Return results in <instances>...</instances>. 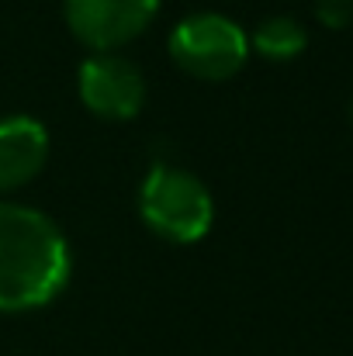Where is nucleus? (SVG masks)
<instances>
[{"label":"nucleus","mask_w":353,"mask_h":356,"mask_svg":"<svg viewBox=\"0 0 353 356\" xmlns=\"http://www.w3.org/2000/svg\"><path fill=\"white\" fill-rule=\"evenodd\" d=\"M73 277V249L45 211L0 201V315H24L52 305Z\"/></svg>","instance_id":"nucleus-1"},{"label":"nucleus","mask_w":353,"mask_h":356,"mask_svg":"<svg viewBox=\"0 0 353 356\" xmlns=\"http://www.w3.org/2000/svg\"><path fill=\"white\" fill-rule=\"evenodd\" d=\"M139 218L142 225L173 245H194L215 225V201L205 180L184 166L156 163L139 184Z\"/></svg>","instance_id":"nucleus-2"},{"label":"nucleus","mask_w":353,"mask_h":356,"mask_svg":"<svg viewBox=\"0 0 353 356\" xmlns=\"http://www.w3.org/2000/svg\"><path fill=\"white\" fill-rule=\"evenodd\" d=\"M166 52L173 66L194 80H233L249 59V35L242 24L219 10H194L170 28Z\"/></svg>","instance_id":"nucleus-3"},{"label":"nucleus","mask_w":353,"mask_h":356,"mask_svg":"<svg viewBox=\"0 0 353 356\" xmlns=\"http://www.w3.org/2000/svg\"><path fill=\"white\" fill-rule=\"evenodd\" d=\"M77 97L101 121H132L146 108V76L121 52H91L77 70Z\"/></svg>","instance_id":"nucleus-4"},{"label":"nucleus","mask_w":353,"mask_h":356,"mask_svg":"<svg viewBox=\"0 0 353 356\" xmlns=\"http://www.w3.org/2000/svg\"><path fill=\"white\" fill-rule=\"evenodd\" d=\"M163 0H63L70 35L91 52H121L156 21Z\"/></svg>","instance_id":"nucleus-5"},{"label":"nucleus","mask_w":353,"mask_h":356,"mask_svg":"<svg viewBox=\"0 0 353 356\" xmlns=\"http://www.w3.org/2000/svg\"><path fill=\"white\" fill-rule=\"evenodd\" d=\"M49 128L31 115L0 118V201L28 187L49 163Z\"/></svg>","instance_id":"nucleus-6"},{"label":"nucleus","mask_w":353,"mask_h":356,"mask_svg":"<svg viewBox=\"0 0 353 356\" xmlns=\"http://www.w3.org/2000/svg\"><path fill=\"white\" fill-rule=\"evenodd\" d=\"M305 49H308V31L291 14H270L249 35V52H256L270 63H291Z\"/></svg>","instance_id":"nucleus-7"},{"label":"nucleus","mask_w":353,"mask_h":356,"mask_svg":"<svg viewBox=\"0 0 353 356\" xmlns=\"http://www.w3.org/2000/svg\"><path fill=\"white\" fill-rule=\"evenodd\" d=\"M315 17L326 28L340 31L353 21V0H315Z\"/></svg>","instance_id":"nucleus-8"}]
</instances>
